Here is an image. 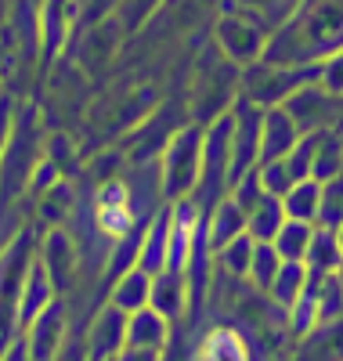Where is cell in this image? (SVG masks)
I'll return each mask as SVG.
<instances>
[{
  "instance_id": "cell-6",
  "label": "cell",
  "mask_w": 343,
  "mask_h": 361,
  "mask_svg": "<svg viewBox=\"0 0 343 361\" xmlns=\"http://www.w3.org/2000/svg\"><path fill=\"white\" fill-rule=\"evenodd\" d=\"M307 264H282V271H278V279L271 282V296H275V304L278 307H286L293 311V304L300 300L303 286H307Z\"/></svg>"
},
{
  "instance_id": "cell-4",
  "label": "cell",
  "mask_w": 343,
  "mask_h": 361,
  "mask_svg": "<svg viewBox=\"0 0 343 361\" xmlns=\"http://www.w3.org/2000/svg\"><path fill=\"white\" fill-rule=\"evenodd\" d=\"M311 238H315V224H300V221H286L282 231L275 235V253L282 257V264H303Z\"/></svg>"
},
{
  "instance_id": "cell-1",
  "label": "cell",
  "mask_w": 343,
  "mask_h": 361,
  "mask_svg": "<svg viewBox=\"0 0 343 361\" xmlns=\"http://www.w3.org/2000/svg\"><path fill=\"white\" fill-rule=\"evenodd\" d=\"M293 361H343V318L311 329Z\"/></svg>"
},
{
  "instance_id": "cell-9",
  "label": "cell",
  "mask_w": 343,
  "mask_h": 361,
  "mask_svg": "<svg viewBox=\"0 0 343 361\" xmlns=\"http://www.w3.org/2000/svg\"><path fill=\"white\" fill-rule=\"evenodd\" d=\"M278 271H282V257L275 253L271 243H257L253 250V264H249V275H253V282L260 289H271V282L278 279Z\"/></svg>"
},
{
  "instance_id": "cell-7",
  "label": "cell",
  "mask_w": 343,
  "mask_h": 361,
  "mask_svg": "<svg viewBox=\"0 0 343 361\" xmlns=\"http://www.w3.org/2000/svg\"><path fill=\"white\" fill-rule=\"evenodd\" d=\"M203 361H249V350L231 329H217L203 347Z\"/></svg>"
},
{
  "instance_id": "cell-12",
  "label": "cell",
  "mask_w": 343,
  "mask_h": 361,
  "mask_svg": "<svg viewBox=\"0 0 343 361\" xmlns=\"http://www.w3.org/2000/svg\"><path fill=\"white\" fill-rule=\"evenodd\" d=\"M336 238H339V253H343V228H336Z\"/></svg>"
},
{
  "instance_id": "cell-5",
  "label": "cell",
  "mask_w": 343,
  "mask_h": 361,
  "mask_svg": "<svg viewBox=\"0 0 343 361\" xmlns=\"http://www.w3.org/2000/svg\"><path fill=\"white\" fill-rule=\"evenodd\" d=\"M127 340L141 350H155L167 340V318L160 311H138L127 325Z\"/></svg>"
},
{
  "instance_id": "cell-11",
  "label": "cell",
  "mask_w": 343,
  "mask_h": 361,
  "mask_svg": "<svg viewBox=\"0 0 343 361\" xmlns=\"http://www.w3.org/2000/svg\"><path fill=\"white\" fill-rule=\"evenodd\" d=\"M148 279L145 275H131L123 279L119 293H116V307L119 311H145V300H148Z\"/></svg>"
},
{
  "instance_id": "cell-8",
  "label": "cell",
  "mask_w": 343,
  "mask_h": 361,
  "mask_svg": "<svg viewBox=\"0 0 343 361\" xmlns=\"http://www.w3.org/2000/svg\"><path fill=\"white\" fill-rule=\"evenodd\" d=\"M318 228H343V177L322 185V206H318Z\"/></svg>"
},
{
  "instance_id": "cell-3",
  "label": "cell",
  "mask_w": 343,
  "mask_h": 361,
  "mask_svg": "<svg viewBox=\"0 0 343 361\" xmlns=\"http://www.w3.org/2000/svg\"><path fill=\"white\" fill-rule=\"evenodd\" d=\"M318 206H322V185L318 180H296L289 188V195L282 199V209H286V221H300V224H311L318 221Z\"/></svg>"
},
{
  "instance_id": "cell-13",
  "label": "cell",
  "mask_w": 343,
  "mask_h": 361,
  "mask_svg": "<svg viewBox=\"0 0 343 361\" xmlns=\"http://www.w3.org/2000/svg\"><path fill=\"white\" fill-rule=\"evenodd\" d=\"M336 275H339V286H343V267H339V271H336Z\"/></svg>"
},
{
  "instance_id": "cell-2",
  "label": "cell",
  "mask_w": 343,
  "mask_h": 361,
  "mask_svg": "<svg viewBox=\"0 0 343 361\" xmlns=\"http://www.w3.org/2000/svg\"><path fill=\"white\" fill-rule=\"evenodd\" d=\"M307 271L315 275H336L343 267V253H339V238L332 228H315V238H311V250H307Z\"/></svg>"
},
{
  "instance_id": "cell-10",
  "label": "cell",
  "mask_w": 343,
  "mask_h": 361,
  "mask_svg": "<svg viewBox=\"0 0 343 361\" xmlns=\"http://www.w3.org/2000/svg\"><path fill=\"white\" fill-rule=\"evenodd\" d=\"M253 250H257V243H253L249 235L231 238V243L224 246V267L231 271V275H249V264H253Z\"/></svg>"
}]
</instances>
